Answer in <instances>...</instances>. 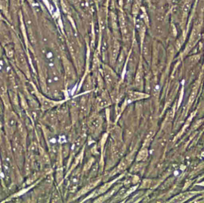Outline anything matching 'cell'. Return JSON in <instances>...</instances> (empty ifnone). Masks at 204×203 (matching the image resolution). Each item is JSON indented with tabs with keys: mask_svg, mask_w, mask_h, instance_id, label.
<instances>
[{
	"mask_svg": "<svg viewBox=\"0 0 204 203\" xmlns=\"http://www.w3.org/2000/svg\"><path fill=\"white\" fill-rule=\"evenodd\" d=\"M146 150H143L141 153H140V154L138 156V160H142L143 158L145 157V156L146 155Z\"/></svg>",
	"mask_w": 204,
	"mask_h": 203,
	"instance_id": "obj_1",
	"label": "cell"
}]
</instances>
